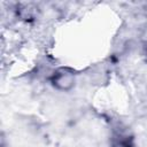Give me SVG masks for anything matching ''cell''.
Wrapping results in <instances>:
<instances>
[{
    "instance_id": "obj_2",
    "label": "cell",
    "mask_w": 147,
    "mask_h": 147,
    "mask_svg": "<svg viewBox=\"0 0 147 147\" xmlns=\"http://www.w3.org/2000/svg\"><path fill=\"white\" fill-rule=\"evenodd\" d=\"M113 147H133V145L131 144V141L129 139L125 138H118L117 140L114 141Z\"/></svg>"
},
{
    "instance_id": "obj_1",
    "label": "cell",
    "mask_w": 147,
    "mask_h": 147,
    "mask_svg": "<svg viewBox=\"0 0 147 147\" xmlns=\"http://www.w3.org/2000/svg\"><path fill=\"white\" fill-rule=\"evenodd\" d=\"M53 85L61 91H69L75 84V76L70 70L60 69L54 72L52 77Z\"/></svg>"
},
{
    "instance_id": "obj_3",
    "label": "cell",
    "mask_w": 147,
    "mask_h": 147,
    "mask_svg": "<svg viewBox=\"0 0 147 147\" xmlns=\"http://www.w3.org/2000/svg\"><path fill=\"white\" fill-rule=\"evenodd\" d=\"M141 38H142V41H144L145 46H147V29H146V30L144 31V33H142Z\"/></svg>"
}]
</instances>
